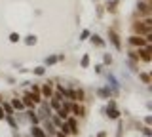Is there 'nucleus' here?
Returning a JSON list of instances; mask_svg holds the SVG:
<instances>
[{
	"mask_svg": "<svg viewBox=\"0 0 152 137\" xmlns=\"http://www.w3.org/2000/svg\"><path fill=\"white\" fill-rule=\"evenodd\" d=\"M4 120L10 124L12 130H17V118H15V114H6V116H4Z\"/></svg>",
	"mask_w": 152,
	"mask_h": 137,
	"instance_id": "obj_20",
	"label": "nucleus"
},
{
	"mask_svg": "<svg viewBox=\"0 0 152 137\" xmlns=\"http://www.w3.org/2000/svg\"><path fill=\"white\" fill-rule=\"evenodd\" d=\"M127 44L131 46V48H145L148 42L145 40V36H139V34H131L129 38H127Z\"/></svg>",
	"mask_w": 152,
	"mask_h": 137,
	"instance_id": "obj_6",
	"label": "nucleus"
},
{
	"mask_svg": "<svg viewBox=\"0 0 152 137\" xmlns=\"http://www.w3.org/2000/svg\"><path fill=\"white\" fill-rule=\"evenodd\" d=\"M89 34H91V32H89L88 29H84L82 32H80V38H78V40H80V42H84V40H88V38H89Z\"/></svg>",
	"mask_w": 152,
	"mask_h": 137,
	"instance_id": "obj_32",
	"label": "nucleus"
},
{
	"mask_svg": "<svg viewBox=\"0 0 152 137\" xmlns=\"http://www.w3.org/2000/svg\"><path fill=\"white\" fill-rule=\"evenodd\" d=\"M135 13L139 19H145V17H152V4L150 2H142L139 0L135 6Z\"/></svg>",
	"mask_w": 152,
	"mask_h": 137,
	"instance_id": "obj_3",
	"label": "nucleus"
},
{
	"mask_svg": "<svg viewBox=\"0 0 152 137\" xmlns=\"http://www.w3.org/2000/svg\"><path fill=\"white\" fill-rule=\"evenodd\" d=\"M28 86H31V89H28V92L38 93V95H40V86H38V84H28Z\"/></svg>",
	"mask_w": 152,
	"mask_h": 137,
	"instance_id": "obj_36",
	"label": "nucleus"
},
{
	"mask_svg": "<svg viewBox=\"0 0 152 137\" xmlns=\"http://www.w3.org/2000/svg\"><path fill=\"white\" fill-rule=\"evenodd\" d=\"M104 10L108 13H116L118 12V0H107V4H104Z\"/></svg>",
	"mask_w": 152,
	"mask_h": 137,
	"instance_id": "obj_18",
	"label": "nucleus"
},
{
	"mask_svg": "<svg viewBox=\"0 0 152 137\" xmlns=\"http://www.w3.org/2000/svg\"><path fill=\"white\" fill-rule=\"evenodd\" d=\"M40 126H42V127H44V131H46V133H48V135H53V133H55V131H57V127L53 126V122H51V120H50V118H44V120H42V122H40Z\"/></svg>",
	"mask_w": 152,
	"mask_h": 137,
	"instance_id": "obj_12",
	"label": "nucleus"
},
{
	"mask_svg": "<svg viewBox=\"0 0 152 137\" xmlns=\"http://www.w3.org/2000/svg\"><path fill=\"white\" fill-rule=\"evenodd\" d=\"M142 2H150V0H142Z\"/></svg>",
	"mask_w": 152,
	"mask_h": 137,
	"instance_id": "obj_45",
	"label": "nucleus"
},
{
	"mask_svg": "<svg viewBox=\"0 0 152 137\" xmlns=\"http://www.w3.org/2000/svg\"><path fill=\"white\" fill-rule=\"evenodd\" d=\"M55 63H59V61H57V55H48L44 59V67H51V65H55Z\"/></svg>",
	"mask_w": 152,
	"mask_h": 137,
	"instance_id": "obj_25",
	"label": "nucleus"
},
{
	"mask_svg": "<svg viewBox=\"0 0 152 137\" xmlns=\"http://www.w3.org/2000/svg\"><path fill=\"white\" fill-rule=\"evenodd\" d=\"M107 36H108V42L114 46V50L116 51H122L124 50V44H122V36H120V32H118L114 27H108V31H107Z\"/></svg>",
	"mask_w": 152,
	"mask_h": 137,
	"instance_id": "obj_2",
	"label": "nucleus"
},
{
	"mask_svg": "<svg viewBox=\"0 0 152 137\" xmlns=\"http://www.w3.org/2000/svg\"><path fill=\"white\" fill-rule=\"evenodd\" d=\"M10 105H12V108H13L15 112H23V111H25V105H23L21 97H13V99H10Z\"/></svg>",
	"mask_w": 152,
	"mask_h": 137,
	"instance_id": "obj_14",
	"label": "nucleus"
},
{
	"mask_svg": "<svg viewBox=\"0 0 152 137\" xmlns=\"http://www.w3.org/2000/svg\"><path fill=\"white\" fill-rule=\"evenodd\" d=\"M112 55L110 53H103V65H104V67H110V65H112Z\"/></svg>",
	"mask_w": 152,
	"mask_h": 137,
	"instance_id": "obj_29",
	"label": "nucleus"
},
{
	"mask_svg": "<svg viewBox=\"0 0 152 137\" xmlns=\"http://www.w3.org/2000/svg\"><path fill=\"white\" fill-rule=\"evenodd\" d=\"M89 63H91V57H89V53H84L82 59H80V67H82V69H88Z\"/></svg>",
	"mask_w": 152,
	"mask_h": 137,
	"instance_id": "obj_24",
	"label": "nucleus"
},
{
	"mask_svg": "<svg viewBox=\"0 0 152 137\" xmlns=\"http://www.w3.org/2000/svg\"><path fill=\"white\" fill-rule=\"evenodd\" d=\"M0 105H2V108H4V112H6V114H13V112H15L12 108V105H10V101H2Z\"/></svg>",
	"mask_w": 152,
	"mask_h": 137,
	"instance_id": "obj_28",
	"label": "nucleus"
},
{
	"mask_svg": "<svg viewBox=\"0 0 152 137\" xmlns=\"http://www.w3.org/2000/svg\"><path fill=\"white\" fill-rule=\"evenodd\" d=\"M142 135H145V137H152V126H145V127H142Z\"/></svg>",
	"mask_w": 152,
	"mask_h": 137,
	"instance_id": "obj_35",
	"label": "nucleus"
},
{
	"mask_svg": "<svg viewBox=\"0 0 152 137\" xmlns=\"http://www.w3.org/2000/svg\"><path fill=\"white\" fill-rule=\"evenodd\" d=\"M50 120L53 122V126L57 127V130H59V127H61V124H63V120H61V118L57 116V114H51V116H50Z\"/></svg>",
	"mask_w": 152,
	"mask_h": 137,
	"instance_id": "obj_30",
	"label": "nucleus"
},
{
	"mask_svg": "<svg viewBox=\"0 0 152 137\" xmlns=\"http://www.w3.org/2000/svg\"><path fill=\"white\" fill-rule=\"evenodd\" d=\"M95 93H97V95L101 97V99H110V97H116V95H114V92H112V89L108 88V86L97 88V89H95Z\"/></svg>",
	"mask_w": 152,
	"mask_h": 137,
	"instance_id": "obj_11",
	"label": "nucleus"
},
{
	"mask_svg": "<svg viewBox=\"0 0 152 137\" xmlns=\"http://www.w3.org/2000/svg\"><path fill=\"white\" fill-rule=\"evenodd\" d=\"M103 13H104V8L99 6V8H97V15H103Z\"/></svg>",
	"mask_w": 152,
	"mask_h": 137,
	"instance_id": "obj_41",
	"label": "nucleus"
},
{
	"mask_svg": "<svg viewBox=\"0 0 152 137\" xmlns=\"http://www.w3.org/2000/svg\"><path fill=\"white\" fill-rule=\"evenodd\" d=\"M139 50H141V48L127 50V59H131V61H135V63H139V61H141V57H139Z\"/></svg>",
	"mask_w": 152,
	"mask_h": 137,
	"instance_id": "obj_19",
	"label": "nucleus"
},
{
	"mask_svg": "<svg viewBox=\"0 0 152 137\" xmlns=\"http://www.w3.org/2000/svg\"><path fill=\"white\" fill-rule=\"evenodd\" d=\"M70 114H74L76 118H84V116H86V107H84V103L72 101V105H70Z\"/></svg>",
	"mask_w": 152,
	"mask_h": 137,
	"instance_id": "obj_9",
	"label": "nucleus"
},
{
	"mask_svg": "<svg viewBox=\"0 0 152 137\" xmlns=\"http://www.w3.org/2000/svg\"><path fill=\"white\" fill-rule=\"evenodd\" d=\"M4 116H6V112H4V108H2V105H0V122L4 120Z\"/></svg>",
	"mask_w": 152,
	"mask_h": 137,
	"instance_id": "obj_40",
	"label": "nucleus"
},
{
	"mask_svg": "<svg viewBox=\"0 0 152 137\" xmlns=\"http://www.w3.org/2000/svg\"><path fill=\"white\" fill-rule=\"evenodd\" d=\"M152 32V17H145V19H137L131 23V34L145 36Z\"/></svg>",
	"mask_w": 152,
	"mask_h": 137,
	"instance_id": "obj_1",
	"label": "nucleus"
},
{
	"mask_svg": "<svg viewBox=\"0 0 152 137\" xmlns=\"http://www.w3.org/2000/svg\"><path fill=\"white\" fill-rule=\"evenodd\" d=\"M137 76H139V80H141L142 84H146V86H150V84H152V76H150V73L139 70V73H137Z\"/></svg>",
	"mask_w": 152,
	"mask_h": 137,
	"instance_id": "obj_17",
	"label": "nucleus"
},
{
	"mask_svg": "<svg viewBox=\"0 0 152 137\" xmlns=\"http://www.w3.org/2000/svg\"><path fill=\"white\" fill-rule=\"evenodd\" d=\"M8 40L12 42V44H17V42H21V34H19V32H10Z\"/></svg>",
	"mask_w": 152,
	"mask_h": 137,
	"instance_id": "obj_27",
	"label": "nucleus"
},
{
	"mask_svg": "<svg viewBox=\"0 0 152 137\" xmlns=\"http://www.w3.org/2000/svg\"><path fill=\"white\" fill-rule=\"evenodd\" d=\"M93 69H95V74H103V73H104V65H103V63H97Z\"/></svg>",
	"mask_w": 152,
	"mask_h": 137,
	"instance_id": "obj_33",
	"label": "nucleus"
},
{
	"mask_svg": "<svg viewBox=\"0 0 152 137\" xmlns=\"http://www.w3.org/2000/svg\"><path fill=\"white\" fill-rule=\"evenodd\" d=\"M4 101V97H2V93H0V103H2Z\"/></svg>",
	"mask_w": 152,
	"mask_h": 137,
	"instance_id": "obj_44",
	"label": "nucleus"
},
{
	"mask_svg": "<svg viewBox=\"0 0 152 137\" xmlns=\"http://www.w3.org/2000/svg\"><path fill=\"white\" fill-rule=\"evenodd\" d=\"M53 137H69V135H66V133H63V131H61V130H57L55 133H53Z\"/></svg>",
	"mask_w": 152,
	"mask_h": 137,
	"instance_id": "obj_38",
	"label": "nucleus"
},
{
	"mask_svg": "<svg viewBox=\"0 0 152 137\" xmlns=\"http://www.w3.org/2000/svg\"><path fill=\"white\" fill-rule=\"evenodd\" d=\"M23 42H25V46H34L36 42H38V36L36 34H27L25 38H21Z\"/></svg>",
	"mask_w": 152,
	"mask_h": 137,
	"instance_id": "obj_21",
	"label": "nucleus"
},
{
	"mask_svg": "<svg viewBox=\"0 0 152 137\" xmlns=\"http://www.w3.org/2000/svg\"><path fill=\"white\" fill-rule=\"evenodd\" d=\"M57 61H65V53H57Z\"/></svg>",
	"mask_w": 152,
	"mask_h": 137,
	"instance_id": "obj_42",
	"label": "nucleus"
},
{
	"mask_svg": "<svg viewBox=\"0 0 152 137\" xmlns=\"http://www.w3.org/2000/svg\"><path fill=\"white\" fill-rule=\"evenodd\" d=\"M53 86H55L53 80H48L46 84H42V86H40V95L44 99H50L51 95H53Z\"/></svg>",
	"mask_w": 152,
	"mask_h": 137,
	"instance_id": "obj_7",
	"label": "nucleus"
},
{
	"mask_svg": "<svg viewBox=\"0 0 152 137\" xmlns=\"http://www.w3.org/2000/svg\"><path fill=\"white\" fill-rule=\"evenodd\" d=\"M74 92H76V101H78V103H84V101H86V92H84V88H74Z\"/></svg>",
	"mask_w": 152,
	"mask_h": 137,
	"instance_id": "obj_22",
	"label": "nucleus"
},
{
	"mask_svg": "<svg viewBox=\"0 0 152 137\" xmlns=\"http://www.w3.org/2000/svg\"><path fill=\"white\" fill-rule=\"evenodd\" d=\"M31 137H46V131H44V127H42L40 124H36V126H31Z\"/></svg>",
	"mask_w": 152,
	"mask_h": 137,
	"instance_id": "obj_16",
	"label": "nucleus"
},
{
	"mask_svg": "<svg viewBox=\"0 0 152 137\" xmlns=\"http://www.w3.org/2000/svg\"><path fill=\"white\" fill-rule=\"evenodd\" d=\"M101 112L108 118V120H118V118L122 116V112L118 111V107H103Z\"/></svg>",
	"mask_w": 152,
	"mask_h": 137,
	"instance_id": "obj_8",
	"label": "nucleus"
},
{
	"mask_svg": "<svg viewBox=\"0 0 152 137\" xmlns=\"http://www.w3.org/2000/svg\"><path fill=\"white\" fill-rule=\"evenodd\" d=\"M122 130H124V120L118 118V131H116V137H122Z\"/></svg>",
	"mask_w": 152,
	"mask_h": 137,
	"instance_id": "obj_34",
	"label": "nucleus"
},
{
	"mask_svg": "<svg viewBox=\"0 0 152 137\" xmlns=\"http://www.w3.org/2000/svg\"><path fill=\"white\" fill-rule=\"evenodd\" d=\"M65 122H66V126H69V130H70V135H78L80 133V124H78V118L76 116H69Z\"/></svg>",
	"mask_w": 152,
	"mask_h": 137,
	"instance_id": "obj_10",
	"label": "nucleus"
},
{
	"mask_svg": "<svg viewBox=\"0 0 152 137\" xmlns=\"http://www.w3.org/2000/svg\"><path fill=\"white\" fill-rule=\"evenodd\" d=\"M95 137H107V131H104V130H103V131H99V133L95 135Z\"/></svg>",
	"mask_w": 152,
	"mask_h": 137,
	"instance_id": "obj_43",
	"label": "nucleus"
},
{
	"mask_svg": "<svg viewBox=\"0 0 152 137\" xmlns=\"http://www.w3.org/2000/svg\"><path fill=\"white\" fill-rule=\"evenodd\" d=\"M50 107L53 108V111H57V108L61 107V101H59V99H55V97H50Z\"/></svg>",
	"mask_w": 152,
	"mask_h": 137,
	"instance_id": "obj_31",
	"label": "nucleus"
},
{
	"mask_svg": "<svg viewBox=\"0 0 152 137\" xmlns=\"http://www.w3.org/2000/svg\"><path fill=\"white\" fill-rule=\"evenodd\" d=\"M61 131H63V133H66V135H70V130H69V126H66V122L63 120V124H61V127H59Z\"/></svg>",
	"mask_w": 152,
	"mask_h": 137,
	"instance_id": "obj_37",
	"label": "nucleus"
},
{
	"mask_svg": "<svg viewBox=\"0 0 152 137\" xmlns=\"http://www.w3.org/2000/svg\"><path fill=\"white\" fill-rule=\"evenodd\" d=\"M145 124H146V126H150V124H152V116H150V114H146V116H145Z\"/></svg>",
	"mask_w": 152,
	"mask_h": 137,
	"instance_id": "obj_39",
	"label": "nucleus"
},
{
	"mask_svg": "<svg viewBox=\"0 0 152 137\" xmlns=\"http://www.w3.org/2000/svg\"><path fill=\"white\" fill-rule=\"evenodd\" d=\"M103 74H104V78H107V86L110 88L114 92V95L118 97V95H120V82H118V78L114 76L112 73H103Z\"/></svg>",
	"mask_w": 152,
	"mask_h": 137,
	"instance_id": "obj_5",
	"label": "nucleus"
},
{
	"mask_svg": "<svg viewBox=\"0 0 152 137\" xmlns=\"http://www.w3.org/2000/svg\"><path fill=\"white\" fill-rule=\"evenodd\" d=\"M126 65H127V67H129V70H131V73H139V63H135V61H131V59H127L126 61Z\"/></svg>",
	"mask_w": 152,
	"mask_h": 137,
	"instance_id": "obj_26",
	"label": "nucleus"
},
{
	"mask_svg": "<svg viewBox=\"0 0 152 137\" xmlns=\"http://www.w3.org/2000/svg\"><path fill=\"white\" fill-rule=\"evenodd\" d=\"M38 105H40V108H38V118H40V122L44 120V118H50L51 114H53V108L50 107V103H48V99H42L40 103H38Z\"/></svg>",
	"mask_w": 152,
	"mask_h": 137,
	"instance_id": "obj_4",
	"label": "nucleus"
},
{
	"mask_svg": "<svg viewBox=\"0 0 152 137\" xmlns=\"http://www.w3.org/2000/svg\"><path fill=\"white\" fill-rule=\"evenodd\" d=\"M89 40H91V44L95 46V48H104V46H107V40H104L103 36H99L97 32L89 34Z\"/></svg>",
	"mask_w": 152,
	"mask_h": 137,
	"instance_id": "obj_13",
	"label": "nucleus"
},
{
	"mask_svg": "<svg viewBox=\"0 0 152 137\" xmlns=\"http://www.w3.org/2000/svg\"><path fill=\"white\" fill-rule=\"evenodd\" d=\"M25 114H27V120L31 122V126H36V124H40V118H38L36 114V111H32V108H25Z\"/></svg>",
	"mask_w": 152,
	"mask_h": 137,
	"instance_id": "obj_15",
	"label": "nucleus"
},
{
	"mask_svg": "<svg viewBox=\"0 0 152 137\" xmlns=\"http://www.w3.org/2000/svg\"><path fill=\"white\" fill-rule=\"evenodd\" d=\"M46 70H48V67H44V65H38V67L32 69V74H34V76H44Z\"/></svg>",
	"mask_w": 152,
	"mask_h": 137,
	"instance_id": "obj_23",
	"label": "nucleus"
}]
</instances>
